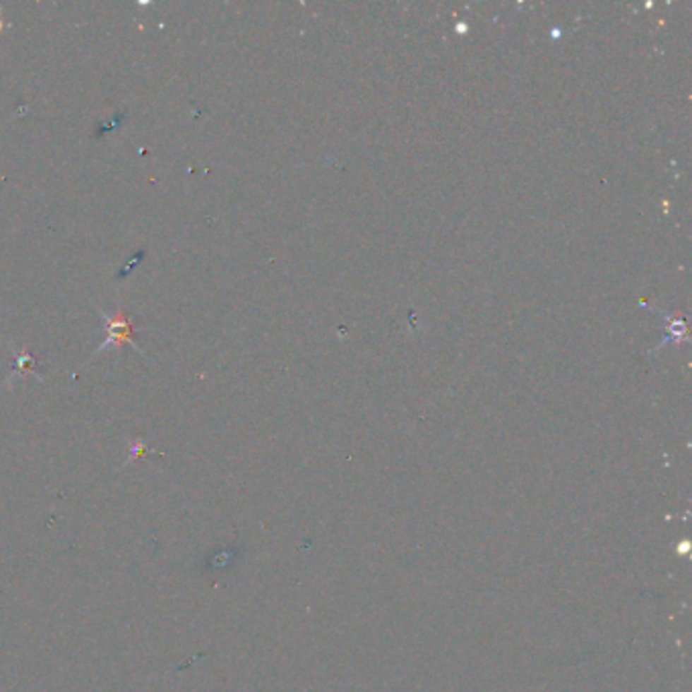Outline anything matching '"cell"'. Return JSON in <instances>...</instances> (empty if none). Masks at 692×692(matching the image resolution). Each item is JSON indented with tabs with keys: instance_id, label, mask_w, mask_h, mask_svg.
<instances>
[{
	"instance_id": "cell-4",
	"label": "cell",
	"mask_w": 692,
	"mask_h": 692,
	"mask_svg": "<svg viewBox=\"0 0 692 692\" xmlns=\"http://www.w3.org/2000/svg\"><path fill=\"white\" fill-rule=\"evenodd\" d=\"M120 122H122V114H118V116H112L110 118V122H106V124H102V126H97V136H102L104 132H108V130H116L118 126H120Z\"/></svg>"
},
{
	"instance_id": "cell-1",
	"label": "cell",
	"mask_w": 692,
	"mask_h": 692,
	"mask_svg": "<svg viewBox=\"0 0 692 692\" xmlns=\"http://www.w3.org/2000/svg\"><path fill=\"white\" fill-rule=\"evenodd\" d=\"M96 311L97 315L106 321V327H108V338H106L104 343H100V347H97L94 354L90 355V359L96 357L100 352H106L108 347L120 350L122 345H130L132 350H136L138 354H143V350L134 343V333H136V329H134V325H132V321H130L126 315L118 313L116 317H112V315H108V313L102 311V309H96Z\"/></svg>"
},
{
	"instance_id": "cell-3",
	"label": "cell",
	"mask_w": 692,
	"mask_h": 692,
	"mask_svg": "<svg viewBox=\"0 0 692 692\" xmlns=\"http://www.w3.org/2000/svg\"><path fill=\"white\" fill-rule=\"evenodd\" d=\"M143 258H145V250H138V252L134 254V258H130L129 264H126V266H124V268L118 273V276H116V278H126V274H129L130 270H134V268L141 264V260H143Z\"/></svg>"
},
{
	"instance_id": "cell-2",
	"label": "cell",
	"mask_w": 692,
	"mask_h": 692,
	"mask_svg": "<svg viewBox=\"0 0 692 692\" xmlns=\"http://www.w3.org/2000/svg\"><path fill=\"white\" fill-rule=\"evenodd\" d=\"M13 347V345H11ZM13 352H15V370H13V376L6 380V382H11L13 378H16V376H27L29 371H32V370H37L39 368V362L32 357L29 352H25V350H20V352H16L15 347H13Z\"/></svg>"
}]
</instances>
